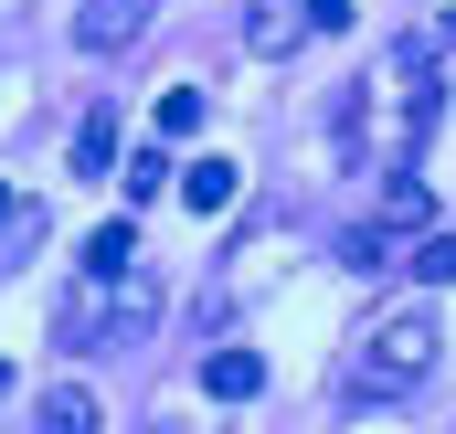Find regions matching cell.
I'll return each instance as SVG.
<instances>
[{"mask_svg": "<svg viewBox=\"0 0 456 434\" xmlns=\"http://www.w3.org/2000/svg\"><path fill=\"white\" fill-rule=\"evenodd\" d=\"M436 350H446V318H436V308H403V318H382L361 339L350 392H361V403H393V392H414V382L436 371Z\"/></svg>", "mask_w": 456, "mask_h": 434, "instance_id": "6da1fadb", "label": "cell"}, {"mask_svg": "<svg viewBox=\"0 0 456 434\" xmlns=\"http://www.w3.org/2000/svg\"><path fill=\"white\" fill-rule=\"evenodd\" d=\"M297 43H308V0H244V53L287 64Z\"/></svg>", "mask_w": 456, "mask_h": 434, "instance_id": "7a4b0ae2", "label": "cell"}, {"mask_svg": "<svg viewBox=\"0 0 456 434\" xmlns=\"http://www.w3.org/2000/svg\"><path fill=\"white\" fill-rule=\"evenodd\" d=\"M149 11H159V0H86V11H75V43H86V53H127V43L149 32Z\"/></svg>", "mask_w": 456, "mask_h": 434, "instance_id": "3957f363", "label": "cell"}, {"mask_svg": "<svg viewBox=\"0 0 456 434\" xmlns=\"http://www.w3.org/2000/svg\"><path fill=\"white\" fill-rule=\"evenodd\" d=\"M64 159H75V181H107V170H117V107L75 117V149H64Z\"/></svg>", "mask_w": 456, "mask_h": 434, "instance_id": "277c9868", "label": "cell"}, {"mask_svg": "<svg viewBox=\"0 0 456 434\" xmlns=\"http://www.w3.org/2000/svg\"><path fill=\"white\" fill-rule=\"evenodd\" d=\"M181 202H191V213H233V202H244V170H233V159H191V170H181Z\"/></svg>", "mask_w": 456, "mask_h": 434, "instance_id": "5b68a950", "label": "cell"}, {"mask_svg": "<svg viewBox=\"0 0 456 434\" xmlns=\"http://www.w3.org/2000/svg\"><path fill=\"white\" fill-rule=\"evenodd\" d=\"M202 392H213V403H255V392H265V360H255V350H213V360H202Z\"/></svg>", "mask_w": 456, "mask_h": 434, "instance_id": "8992f818", "label": "cell"}, {"mask_svg": "<svg viewBox=\"0 0 456 434\" xmlns=\"http://www.w3.org/2000/svg\"><path fill=\"white\" fill-rule=\"evenodd\" d=\"M96 339H107V276H86L64 297V350H96Z\"/></svg>", "mask_w": 456, "mask_h": 434, "instance_id": "52a82bcc", "label": "cell"}, {"mask_svg": "<svg viewBox=\"0 0 456 434\" xmlns=\"http://www.w3.org/2000/svg\"><path fill=\"white\" fill-rule=\"evenodd\" d=\"M436 222V181H382V233H425Z\"/></svg>", "mask_w": 456, "mask_h": 434, "instance_id": "ba28073f", "label": "cell"}, {"mask_svg": "<svg viewBox=\"0 0 456 434\" xmlns=\"http://www.w3.org/2000/svg\"><path fill=\"white\" fill-rule=\"evenodd\" d=\"M138 265V222H96L86 233V276H127Z\"/></svg>", "mask_w": 456, "mask_h": 434, "instance_id": "9c48e42d", "label": "cell"}, {"mask_svg": "<svg viewBox=\"0 0 456 434\" xmlns=\"http://www.w3.org/2000/svg\"><path fill=\"white\" fill-rule=\"evenodd\" d=\"M43 434H96V392L86 382H53L43 392Z\"/></svg>", "mask_w": 456, "mask_h": 434, "instance_id": "30bf717a", "label": "cell"}, {"mask_svg": "<svg viewBox=\"0 0 456 434\" xmlns=\"http://www.w3.org/2000/svg\"><path fill=\"white\" fill-rule=\"evenodd\" d=\"M202 117H213V96H202V85H170V96L149 107V127H159V138H202Z\"/></svg>", "mask_w": 456, "mask_h": 434, "instance_id": "8fae6325", "label": "cell"}, {"mask_svg": "<svg viewBox=\"0 0 456 434\" xmlns=\"http://www.w3.org/2000/svg\"><path fill=\"white\" fill-rule=\"evenodd\" d=\"M117 181H127V202H159V191H170V159H159V149H127Z\"/></svg>", "mask_w": 456, "mask_h": 434, "instance_id": "7c38bea8", "label": "cell"}, {"mask_svg": "<svg viewBox=\"0 0 456 434\" xmlns=\"http://www.w3.org/2000/svg\"><path fill=\"white\" fill-rule=\"evenodd\" d=\"M382 254H393V233H382V222H361V233H340V265H361V276H371Z\"/></svg>", "mask_w": 456, "mask_h": 434, "instance_id": "4fadbf2b", "label": "cell"}, {"mask_svg": "<svg viewBox=\"0 0 456 434\" xmlns=\"http://www.w3.org/2000/svg\"><path fill=\"white\" fill-rule=\"evenodd\" d=\"M414 276H425V286H446V276H456V244L436 233V222H425V254H414Z\"/></svg>", "mask_w": 456, "mask_h": 434, "instance_id": "5bb4252c", "label": "cell"}, {"mask_svg": "<svg viewBox=\"0 0 456 434\" xmlns=\"http://www.w3.org/2000/svg\"><path fill=\"white\" fill-rule=\"evenodd\" d=\"M350 21V0H308V32H340Z\"/></svg>", "mask_w": 456, "mask_h": 434, "instance_id": "9a60e30c", "label": "cell"}, {"mask_svg": "<svg viewBox=\"0 0 456 434\" xmlns=\"http://www.w3.org/2000/svg\"><path fill=\"white\" fill-rule=\"evenodd\" d=\"M0 403H11V360H0Z\"/></svg>", "mask_w": 456, "mask_h": 434, "instance_id": "2e32d148", "label": "cell"}, {"mask_svg": "<svg viewBox=\"0 0 456 434\" xmlns=\"http://www.w3.org/2000/svg\"><path fill=\"white\" fill-rule=\"evenodd\" d=\"M0 213H11V191H0Z\"/></svg>", "mask_w": 456, "mask_h": 434, "instance_id": "e0dca14e", "label": "cell"}]
</instances>
